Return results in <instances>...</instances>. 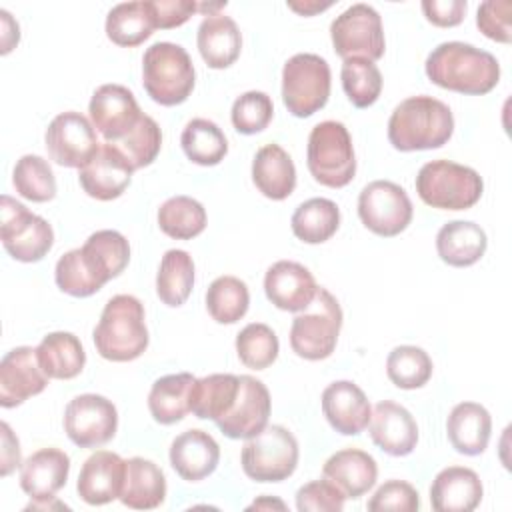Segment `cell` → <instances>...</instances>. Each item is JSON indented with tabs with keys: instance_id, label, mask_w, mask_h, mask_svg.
<instances>
[{
	"instance_id": "1",
	"label": "cell",
	"mask_w": 512,
	"mask_h": 512,
	"mask_svg": "<svg viewBox=\"0 0 512 512\" xmlns=\"http://www.w3.org/2000/svg\"><path fill=\"white\" fill-rule=\"evenodd\" d=\"M432 84L468 96H482L496 88L500 64L494 54L466 42H442L426 58Z\"/></svg>"
},
{
	"instance_id": "2",
	"label": "cell",
	"mask_w": 512,
	"mask_h": 512,
	"mask_svg": "<svg viewBox=\"0 0 512 512\" xmlns=\"http://www.w3.org/2000/svg\"><path fill=\"white\" fill-rule=\"evenodd\" d=\"M454 134L448 104L432 96H410L390 114L388 140L400 152L442 148Z\"/></svg>"
},
{
	"instance_id": "3",
	"label": "cell",
	"mask_w": 512,
	"mask_h": 512,
	"mask_svg": "<svg viewBox=\"0 0 512 512\" xmlns=\"http://www.w3.org/2000/svg\"><path fill=\"white\" fill-rule=\"evenodd\" d=\"M96 352L110 362H130L148 348V328L144 306L136 296H112L94 328Z\"/></svg>"
},
{
	"instance_id": "4",
	"label": "cell",
	"mask_w": 512,
	"mask_h": 512,
	"mask_svg": "<svg viewBox=\"0 0 512 512\" xmlns=\"http://www.w3.org/2000/svg\"><path fill=\"white\" fill-rule=\"evenodd\" d=\"M196 72L190 54L174 42H156L142 56V86L160 106H176L194 90Z\"/></svg>"
},
{
	"instance_id": "5",
	"label": "cell",
	"mask_w": 512,
	"mask_h": 512,
	"mask_svg": "<svg viewBox=\"0 0 512 512\" xmlns=\"http://www.w3.org/2000/svg\"><path fill=\"white\" fill-rule=\"evenodd\" d=\"M420 200L438 210H468L484 192L480 174L452 160L426 162L416 176Z\"/></svg>"
},
{
	"instance_id": "6",
	"label": "cell",
	"mask_w": 512,
	"mask_h": 512,
	"mask_svg": "<svg viewBox=\"0 0 512 512\" xmlns=\"http://www.w3.org/2000/svg\"><path fill=\"white\" fill-rule=\"evenodd\" d=\"M306 164L312 178L328 188H344L356 174V156L348 128L336 120L316 124L308 136Z\"/></svg>"
},
{
	"instance_id": "7",
	"label": "cell",
	"mask_w": 512,
	"mask_h": 512,
	"mask_svg": "<svg viewBox=\"0 0 512 512\" xmlns=\"http://www.w3.org/2000/svg\"><path fill=\"white\" fill-rule=\"evenodd\" d=\"M342 328V308L338 300L318 286L312 304L298 312L290 326V346L304 360H324L332 356Z\"/></svg>"
},
{
	"instance_id": "8",
	"label": "cell",
	"mask_w": 512,
	"mask_h": 512,
	"mask_svg": "<svg viewBox=\"0 0 512 512\" xmlns=\"http://www.w3.org/2000/svg\"><path fill=\"white\" fill-rule=\"evenodd\" d=\"M240 464L254 482H282L298 466V442L294 434L280 426H266L242 446Z\"/></svg>"
},
{
	"instance_id": "9",
	"label": "cell",
	"mask_w": 512,
	"mask_h": 512,
	"mask_svg": "<svg viewBox=\"0 0 512 512\" xmlns=\"http://www.w3.org/2000/svg\"><path fill=\"white\" fill-rule=\"evenodd\" d=\"M330 96V66L310 52L294 54L282 68V102L296 118L322 110Z\"/></svg>"
},
{
	"instance_id": "10",
	"label": "cell",
	"mask_w": 512,
	"mask_h": 512,
	"mask_svg": "<svg viewBox=\"0 0 512 512\" xmlns=\"http://www.w3.org/2000/svg\"><path fill=\"white\" fill-rule=\"evenodd\" d=\"M0 214V240L14 260L26 264L38 262L50 252L54 230L42 216L30 212L24 204L6 194L2 196Z\"/></svg>"
},
{
	"instance_id": "11",
	"label": "cell",
	"mask_w": 512,
	"mask_h": 512,
	"mask_svg": "<svg viewBox=\"0 0 512 512\" xmlns=\"http://www.w3.org/2000/svg\"><path fill=\"white\" fill-rule=\"evenodd\" d=\"M334 52L346 58H366L376 62L384 56L386 42L380 14L368 4H352L330 24Z\"/></svg>"
},
{
	"instance_id": "12",
	"label": "cell",
	"mask_w": 512,
	"mask_h": 512,
	"mask_svg": "<svg viewBox=\"0 0 512 512\" xmlns=\"http://www.w3.org/2000/svg\"><path fill=\"white\" fill-rule=\"evenodd\" d=\"M412 202L406 190L390 180L366 184L358 196V216L362 224L384 238L398 236L412 222Z\"/></svg>"
},
{
	"instance_id": "13",
	"label": "cell",
	"mask_w": 512,
	"mask_h": 512,
	"mask_svg": "<svg viewBox=\"0 0 512 512\" xmlns=\"http://www.w3.org/2000/svg\"><path fill=\"white\" fill-rule=\"evenodd\" d=\"M116 428V406L100 394H80L64 410V432L80 448H96L110 442Z\"/></svg>"
},
{
	"instance_id": "14",
	"label": "cell",
	"mask_w": 512,
	"mask_h": 512,
	"mask_svg": "<svg viewBox=\"0 0 512 512\" xmlns=\"http://www.w3.org/2000/svg\"><path fill=\"white\" fill-rule=\"evenodd\" d=\"M52 162L66 168H82L100 148L92 122L74 110L58 114L44 134Z\"/></svg>"
},
{
	"instance_id": "15",
	"label": "cell",
	"mask_w": 512,
	"mask_h": 512,
	"mask_svg": "<svg viewBox=\"0 0 512 512\" xmlns=\"http://www.w3.org/2000/svg\"><path fill=\"white\" fill-rule=\"evenodd\" d=\"M88 112L92 126L106 142L122 140L142 116L132 90L122 84H102L96 88Z\"/></svg>"
},
{
	"instance_id": "16",
	"label": "cell",
	"mask_w": 512,
	"mask_h": 512,
	"mask_svg": "<svg viewBox=\"0 0 512 512\" xmlns=\"http://www.w3.org/2000/svg\"><path fill=\"white\" fill-rule=\"evenodd\" d=\"M270 392L266 384L254 376H240V390L232 410L216 422L220 432L232 440H248L268 426Z\"/></svg>"
},
{
	"instance_id": "17",
	"label": "cell",
	"mask_w": 512,
	"mask_h": 512,
	"mask_svg": "<svg viewBox=\"0 0 512 512\" xmlns=\"http://www.w3.org/2000/svg\"><path fill=\"white\" fill-rule=\"evenodd\" d=\"M134 168L110 142H102L98 152L78 170L82 190L96 200L108 202L124 194L132 182Z\"/></svg>"
},
{
	"instance_id": "18",
	"label": "cell",
	"mask_w": 512,
	"mask_h": 512,
	"mask_svg": "<svg viewBox=\"0 0 512 512\" xmlns=\"http://www.w3.org/2000/svg\"><path fill=\"white\" fill-rule=\"evenodd\" d=\"M48 376L40 368L36 348L18 346L4 354L0 362V406L14 408L40 394L48 386Z\"/></svg>"
},
{
	"instance_id": "19",
	"label": "cell",
	"mask_w": 512,
	"mask_h": 512,
	"mask_svg": "<svg viewBox=\"0 0 512 512\" xmlns=\"http://www.w3.org/2000/svg\"><path fill=\"white\" fill-rule=\"evenodd\" d=\"M264 292L276 308L302 312L312 304L318 284L306 266L294 260H278L266 270Z\"/></svg>"
},
{
	"instance_id": "20",
	"label": "cell",
	"mask_w": 512,
	"mask_h": 512,
	"mask_svg": "<svg viewBox=\"0 0 512 512\" xmlns=\"http://www.w3.org/2000/svg\"><path fill=\"white\" fill-rule=\"evenodd\" d=\"M322 414L338 434L356 436L368 428L372 406L358 384L336 380L322 392Z\"/></svg>"
},
{
	"instance_id": "21",
	"label": "cell",
	"mask_w": 512,
	"mask_h": 512,
	"mask_svg": "<svg viewBox=\"0 0 512 512\" xmlns=\"http://www.w3.org/2000/svg\"><path fill=\"white\" fill-rule=\"evenodd\" d=\"M126 474V460L116 452L96 450L80 468L76 490L90 506H102L120 498Z\"/></svg>"
},
{
	"instance_id": "22",
	"label": "cell",
	"mask_w": 512,
	"mask_h": 512,
	"mask_svg": "<svg viewBox=\"0 0 512 512\" xmlns=\"http://www.w3.org/2000/svg\"><path fill=\"white\" fill-rule=\"evenodd\" d=\"M368 428L372 442L390 456H408L418 444L414 416L392 400H382L374 406Z\"/></svg>"
},
{
	"instance_id": "23",
	"label": "cell",
	"mask_w": 512,
	"mask_h": 512,
	"mask_svg": "<svg viewBox=\"0 0 512 512\" xmlns=\"http://www.w3.org/2000/svg\"><path fill=\"white\" fill-rule=\"evenodd\" d=\"M220 462L218 442L204 430L192 428L178 434L170 444V464L186 482L208 478Z\"/></svg>"
},
{
	"instance_id": "24",
	"label": "cell",
	"mask_w": 512,
	"mask_h": 512,
	"mask_svg": "<svg viewBox=\"0 0 512 512\" xmlns=\"http://www.w3.org/2000/svg\"><path fill=\"white\" fill-rule=\"evenodd\" d=\"M480 476L466 466H448L430 486V504L436 512H472L482 500Z\"/></svg>"
},
{
	"instance_id": "25",
	"label": "cell",
	"mask_w": 512,
	"mask_h": 512,
	"mask_svg": "<svg viewBox=\"0 0 512 512\" xmlns=\"http://www.w3.org/2000/svg\"><path fill=\"white\" fill-rule=\"evenodd\" d=\"M70 458L58 448H40L20 466V488L32 500L56 498L54 494L66 484Z\"/></svg>"
},
{
	"instance_id": "26",
	"label": "cell",
	"mask_w": 512,
	"mask_h": 512,
	"mask_svg": "<svg viewBox=\"0 0 512 512\" xmlns=\"http://www.w3.org/2000/svg\"><path fill=\"white\" fill-rule=\"evenodd\" d=\"M322 476L330 480L346 498L364 496L378 478L376 460L360 448H344L334 452L322 466Z\"/></svg>"
},
{
	"instance_id": "27",
	"label": "cell",
	"mask_w": 512,
	"mask_h": 512,
	"mask_svg": "<svg viewBox=\"0 0 512 512\" xmlns=\"http://www.w3.org/2000/svg\"><path fill=\"white\" fill-rule=\"evenodd\" d=\"M196 44L202 60L210 68L222 70L238 60L242 50V34L230 16L218 12L200 22Z\"/></svg>"
},
{
	"instance_id": "28",
	"label": "cell",
	"mask_w": 512,
	"mask_h": 512,
	"mask_svg": "<svg viewBox=\"0 0 512 512\" xmlns=\"http://www.w3.org/2000/svg\"><path fill=\"white\" fill-rule=\"evenodd\" d=\"M492 432L490 412L478 402L456 404L446 420V434L452 448L464 456H478L486 450Z\"/></svg>"
},
{
	"instance_id": "29",
	"label": "cell",
	"mask_w": 512,
	"mask_h": 512,
	"mask_svg": "<svg viewBox=\"0 0 512 512\" xmlns=\"http://www.w3.org/2000/svg\"><path fill=\"white\" fill-rule=\"evenodd\" d=\"M488 246L486 232L470 220L446 222L436 234V252L442 262L454 268L476 264Z\"/></svg>"
},
{
	"instance_id": "30",
	"label": "cell",
	"mask_w": 512,
	"mask_h": 512,
	"mask_svg": "<svg viewBox=\"0 0 512 512\" xmlns=\"http://www.w3.org/2000/svg\"><path fill=\"white\" fill-rule=\"evenodd\" d=\"M252 182L270 200H284L296 188V168L278 144L262 146L252 160Z\"/></svg>"
},
{
	"instance_id": "31",
	"label": "cell",
	"mask_w": 512,
	"mask_h": 512,
	"mask_svg": "<svg viewBox=\"0 0 512 512\" xmlns=\"http://www.w3.org/2000/svg\"><path fill=\"white\" fill-rule=\"evenodd\" d=\"M166 498V478L164 472L146 458L134 456L126 460L124 486L120 492V502L134 510L158 508Z\"/></svg>"
},
{
	"instance_id": "32",
	"label": "cell",
	"mask_w": 512,
	"mask_h": 512,
	"mask_svg": "<svg viewBox=\"0 0 512 512\" xmlns=\"http://www.w3.org/2000/svg\"><path fill=\"white\" fill-rule=\"evenodd\" d=\"M36 356L44 374L54 380H72L86 364V352L72 332L46 334L36 346Z\"/></svg>"
},
{
	"instance_id": "33",
	"label": "cell",
	"mask_w": 512,
	"mask_h": 512,
	"mask_svg": "<svg viewBox=\"0 0 512 512\" xmlns=\"http://www.w3.org/2000/svg\"><path fill=\"white\" fill-rule=\"evenodd\" d=\"M240 390V376L208 374L196 378L190 394V412L200 420H222L234 406Z\"/></svg>"
},
{
	"instance_id": "34",
	"label": "cell",
	"mask_w": 512,
	"mask_h": 512,
	"mask_svg": "<svg viewBox=\"0 0 512 512\" xmlns=\"http://www.w3.org/2000/svg\"><path fill=\"white\" fill-rule=\"evenodd\" d=\"M196 378L190 372H178L158 378L148 394V410L158 424L170 426L190 412V394Z\"/></svg>"
},
{
	"instance_id": "35",
	"label": "cell",
	"mask_w": 512,
	"mask_h": 512,
	"mask_svg": "<svg viewBox=\"0 0 512 512\" xmlns=\"http://www.w3.org/2000/svg\"><path fill=\"white\" fill-rule=\"evenodd\" d=\"M156 30L148 2L116 4L106 16V36L116 46L132 48L142 44Z\"/></svg>"
},
{
	"instance_id": "36",
	"label": "cell",
	"mask_w": 512,
	"mask_h": 512,
	"mask_svg": "<svg viewBox=\"0 0 512 512\" xmlns=\"http://www.w3.org/2000/svg\"><path fill=\"white\" fill-rule=\"evenodd\" d=\"M290 226L298 240L306 244H322L336 234L340 226V210L330 198H310L294 210Z\"/></svg>"
},
{
	"instance_id": "37",
	"label": "cell",
	"mask_w": 512,
	"mask_h": 512,
	"mask_svg": "<svg viewBox=\"0 0 512 512\" xmlns=\"http://www.w3.org/2000/svg\"><path fill=\"white\" fill-rule=\"evenodd\" d=\"M194 286V262L186 250H166L156 274V294L162 304L182 306Z\"/></svg>"
},
{
	"instance_id": "38",
	"label": "cell",
	"mask_w": 512,
	"mask_h": 512,
	"mask_svg": "<svg viewBox=\"0 0 512 512\" xmlns=\"http://www.w3.org/2000/svg\"><path fill=\"white\" fill-rule=\"evenodd\" d=\"M80 248L102 282L120 276L130 262V244L118 230H98Z\"/></svg>"
},
{
	"instance_id": "39",
	"label": "cell",
	"mask_w": 512,
	"mask_h": 512,
	"mask_svg": "<svg viewBox=\"0 0 512 512\" xmlns=\"http://www.w3.org/2000/svg\"><path fill=\"white\" fill-rule=\"evenodd\" d=\"M180 144L186 158L198 166H216L228 154L224 132L208 118H192L182 130Z\"/></svg>"
},
{
	"instance_id": "40",
	"label": "cell",
	"mask_w": 512,
	"mask_h": 512,
	"mask_svg": "<svg viewBox=\"0 0 512 512\" xmlns=\"http://www.w3.org/2000/svg\"><path fill=\"white\" fill-rule=\"evenodd\" d=\"M158 226L174 240H192L206 228V210L190 196H172L158 208Z\"/></svg>"
},
{
	"instance_id": "41",
	"label": "cell",
	"mask_w": 512,
	"mask_h": 512,
	"mask_svg": "<svg viewBox=\"0 0 512 512\" xmlns=\"http://www.w3.org/2000/svg\"><path fill=\"white\" fill-rule=\"evenodd\" d=\"M248 306V286L236 276H220L206 290V310L218 324H236Z\"/></svg>"
},
{
	"instance_id": "42",
	"label": "cell",
	"mask_w": 512,
	"mask_h": 512,
	"mask_svg": "<svg viewBox=\"0 0 512 512\" xmlns=\"http://www.w3.org/2000/svg\"><path fill=\"white\" fill-rule=\"evenodd\" d=\"M432 370V360L420 346H396L386 358V374L402 390L422 388L432 378Z\"/></svg>"
},
{
	"instance_id": "43",
	"label": "cell",
	"mask_w": 512,
	"mask_h": 512,
	"mask_svg": "<svg viewBox=\"0 0 512 512\" xmlns=\"http://www.w3.org/2000/svg\"><path fill=\"white\" fill-rule=\"evenodd\" d=\"M16 192L30 202H48L56 196V178L50 164L36 154H24L12 172Z\"/></svg>"
},
{
	"instance_id": "44",
	"label": "cell",
	"mask_w": 512,
	"mask_h": 512,
	"mask_svg": "<svg viewBox=\"0 0 512 512\" xmlns=\"http://www.w3.org/2000/svg\"><path fill=\"white\" fill-rule=\"evenodd\" d=\"M342 88L356 108L372 106L382 92V74L366 58H346L340 70Z\"/></svg>"
},
{
	"instance_id": "45",
	"label": "cell",
	"mask_w": 512,
	"mask_h": 512,
	"mask_svg": "<svg viewBox=\"0 0 512 512\" xmlns=\"http://www.w3.org/2000/svg\"><path fill=\"white\" fill-rule=\"evenodd\" d=\"M278 336L268 324L252 322L246 324L236 336V354L246 368L264 370L278 358Z\"/></svg>"
},
{
	"instance_id": "46",
	"label": "cell",
	"mask_w": 512,
	"mask_h": 512,
	"mask_svg": "<svg viewBox=\"0 0 512 512\" xmlns=\"http://www.w3.org/2000/svg\"><path fill=\"white\" fill-rule=\"evenodd\" d=\"M54 280L62 292L74 298L92 296L104 286V282L84 258L80 248H74L58 258L54 268Z\"/></svg>"
},
{
	"instance_id": "47",
	"label": "cell",
	"mask_w": 512,
	"mask_h": 512,
	"mask_svg": "<svg viewBox=\"0 0 512 512\" xmlns=\"http://www.w3.org/2000/svg\"><path fill=\"white\" fill-rule=\"evenodd\" d=\"M110 144L122 152V156L130 162V166L136 172L144 166H150L160 154L162 132L154 118H150L148 114H142L138 124L122 140L110 142Z\"/></svg>"
},
{
	"instance_id": "48",
	"label": "cell",
	"mask_w": 512,
	"mask_h": 512,
	"mask_svg": "<svg viewBox=\"0 0 512 512\" xmlns=\"http://www.w3.org/2000/svg\"><path fill=\"white\" fill-rule=\"evenodd\" d=\"M274 116V104L266 92L250 90L238 96L232 104V126L240 134H258L268 128Z\"/></svg>"
},
{
	"instance_id": "49",
	"label": "cell",
	"mask_w": 512,
	"mask_h": 512,
	"mask_svg": "<svg viewBox=\"0 0 512 512\" xmlns=\"http://www.w3.org/2000/svg\"><path fill=\"white\" fill-rule=\"evenodd\" d=\"M366 508L370 512H414L420 508V496L412 484L404 480H388L372 494Z\"/></svg>"
},
{
	"instance_id": "50",
	"label": "cell",
	"mask_w": 512,
	"mask_h": 512,
	"mask_svg": "<svg viewBox=\"0 0 512 512\" xmlns=\"http://www.w3.org/2000/svg\"><path fill=\"white\" fill-rule=\"evenodd\" d=\"M346 496L326 478L312 480L298 488L296 508L300 512H340Z\"/></svg>"
},
{
	"instance_id": "51",
	"label": "cell",
	"mask_w": 512,
	"mask_h": 512,
	"mask_svg": "<svg viewBox=\"0 0 512 512\" xmlns=\"http://www.w3.org/2000/svg\"><path fill=\"white\" fill-rule=\"evenodd\" d=\"M510 12H512V2L508 0H488L478 6L476 12V26L480 32L494 40L508 44L512 40V28H510Z\"/></svg>"
},
{
	"instance_id": "52",
	"label": "cell",
	"mask_w": 512,
	"mask_h": 512,
	"mask_svg": "<svg viewBox=\"0 0 512 512\" xmlns=\"http://www.w3.org/2000/svg\"><path fill=\"white\" fill-rule=\"evenodd\" d=\"M148 6L154 26L162 30L182 26L194 12H198V2L194 0H148Z\"/></svg>"
},
{
	"instance_id": "53",
	"label": "cell",
	"mask_w": 512,
	"mask_h": 512,
	"mask_svg": "<svg viewBox=\"0 0 512 512\" xmlns=\"http://www.w3.org/2000/svg\"><path fill=\"white\" fill-rule=\"evenodd\" d=\"M420 6L426 20L438 28L458 26L468 8L466 0H424Z\"/></svg>"
},
{
	"instance_id": "54",
	"label": "cell",
	"mask_w": 512,
	"mask_h": 512,
	"mask_svg": "<svg viewBox=\"0 0 512 512\" xmlns=\"http://www.w3.org/2000/svg\"><path fill=\"white\" fill-rule=\"evenodd\" d=\"M0 430H2V476H8L12 470L22 466L20 442L12 434V430L6 422L0 424Z\"/></svg>"
},
{
	"instance_id": "55",
	"label": "cell",
	"mask_w": 512,
	"mask_h": 512,
	"mask_svg": "<svg viewBox=\"0 0 512 512\" xmlns=\"http://www.w3.org/2000/svg\"><path fill=\"white\" fill-rule=\"evenodd\" d=\"M0 18H2V54H8V46H10V38L14 40V44H18L20 32H18V22L12 20V16L6 10H0Z\"/></svg>"
},
{
	"instance_id": "56",
	"label": "cell",
	"mask_w": 512,
	"mask_h": 512,
	"mask_svg": "<svg viewBox=\"0 0 512 512\" xmlns=\"http://www.w3.org/2000/svg\"><path fill=\"white\" fill-rule=\"evenodd\" d=\"M332 4L326 2V4H318V2H304V4H296V2H288V8L302 14V16H312L316 12H322L326 8H330Z\"/></svg>"
},
{
	"instance_id": "57",
	"label": "cell",
	"mask_w": 512,
	"mask_h": 512,
	"mask_svg": "<svg viewBox=\"0 0 512 512\" xmlns=\"http://www.w3.org/2000/svg\"><path fill=\"white\" fill-rule=\"evenodd\" d=\"M24 510H68V506L56 498H48V500H32Z\"/></svg>"
},
{
	"instance_id": "58",
	"label": "cell",
	"mask_w": 512,
	"mask_h": 512,
	"mask_svg": "<svg viewBox=\"0 0 512 512\" xmlns=\"http://www.w3.org/2000/svg\"><path fill=\"white\" fill-rule=\"evenodd\" d=\"M262 510V508H278V510H286V504L282 500H276V498H268V496H262L258 500H254L248 510Z\"/></svg>"
}]
</instances>
